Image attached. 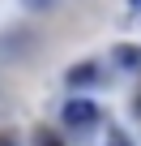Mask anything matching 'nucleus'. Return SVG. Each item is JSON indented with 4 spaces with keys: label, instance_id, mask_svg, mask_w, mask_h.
<instances>
[{
    "label": "nucleus",
    "instance_id": "obj_3",
    "mask_svg": "<svg viewBox=\"0 0 141 146\" xmlns=\"http://www.w3.org/2000/svg\"><path fill=\"white\" fill-rule=\"evenodd\" d=\"M115 60H120L124 69H137V64H141V47H132V43H124V47L115 52Z\"/></svg>",
    "mask_w": 141,
    "mask_h": 146
},
{
    "label": "nucleus",
    "instance_id": "obj_8",
    "mask_svg": "<svg viewBox=\"0 0 141 146\" xmlns=\"http://www.w3.org/2000/svg\"><path fill=\"white\" fill-rule=\"evenodd\" d=\"M128 5H132V13H137V17H141V0H128Z\"/></svg>",
    "mask_w": 141,
    "mask_h": 146
},
{
    "label": "nucleus",
    "instance_id": "obj_7",
    "mask_svg": "<svg viewBox=\"0 0 141 146\" xmlns=\"http://www.w3.org/2000/svg\"><path fill=\"white\" fill-rule=\"evenodd\" d=\"M0 146H17V137L13 133H0Z\"/></svg>",
    "mask_w": 141,
    "mask_h": 146
},
{
    "label": "nucleus",
    "instance_id": "obj_1",
    "mask_svg": "<svg viewBox=\"0 0 141 146\" xmlns=\"http://www.w3.org/2000/svg\"><path fill=\"white\" fill-rule=\"evenodd\" d=\"M60 120H64L68 129H94V125H98V108H94L90 99H68L64 112H60Z\"/></svg>",
    "mask_w": 141,
    "mask_h": 146
},
{
    "label": "nucleus",
    "instance_id": "obj_2",
    "mask_svg": "<svg viewBox=\"0 0 141 146\" xmlns=\"http://www.w3.org/2000/svg\"><path fill=\"white\" fill-rule=\"evenodd\" d=\"M98 78V64L94 60H86V64H73V69H68V86H90Z\"/></svg>",
    "mask_w": 141,
    "mask_h": 146
},
{
    "label": "nucleus",
    "instance_id": "obj_5",
    "mask_svg": "<svg viewBox=\"0 0 141 146\" xmlns=\"http://www.w3.org/2000/svg\"><path fill=\"white\" fill-rule=\"evenodd\" d=\"M107 146H132V142H128L124 133H111V137H107Z\"/></svg>",
    "mask_w": 141,
    "mask_h": 146
},
{
    "label": "nucleus",
    "instance_id": "obj_6",
    "mask_svg": "<svg viewBox=\"0 0 141 146\" xmlns=\"http://www.w3.org/2000/svg\"><path fill=\"white\" fill-rule=\"evenodd\" d=\"M39 146H60V142H56L51 133H39Z\"/></svg>",
    "mask_w": 141,
    "mask_h": 146
},
{
    "label": "nucleus",
    "instance_id": "obj_4",
    "mask_svg": "<svg viewBox=\"0 0 141 146\" xmlns=\"http://www.w3.org/2000/svg\"><path fill=\"white\" fill-rule=\"evenodd\" d=\"M51 5H56V0H22V9H26V13H47Z\"/></svg>",
    "mask_w": 141,
    "mask_h": 146
}]
</instances>
